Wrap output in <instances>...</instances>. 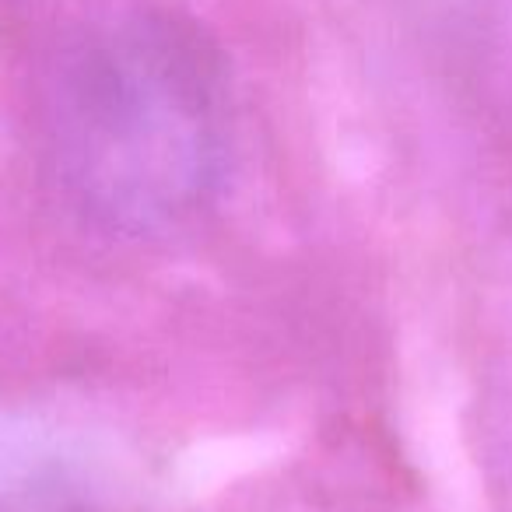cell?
I'll use <instances>...</instances> for the list:
<instances>
[{"mask_svg": "<svg viewBox=\"0 0 512 512\" xmlns=\"http://www.w3.org/2000/svg\"><path fill=\"white\" fill-rule=\"evenodd\" d=\"M43 148L60 193L102 232L151 239L190 225L232 148L218 57L162 11L88 25L46 74Z\"/></svg>", "mask_w": 512, "mask_h": 512, "instance_id": "cell-1", "label": "cell"}]
</instances>
